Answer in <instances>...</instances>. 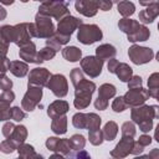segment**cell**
<instances>
[{"instance_id": "obj_18", "label": "cell", "mask_w": 159, "mask_h": 159, "mask_svg": "<svg viewBox=\"0 0 159 159\" xmlns=\"http://www.w3.org/2000/svg\"><path fill=\"white\" fill-rule=\"evenodd\" d=\"M159 15V4L158 1H153L150 5L147 6L145 10L139 12V21L143 24H152Z\"/></svg>"}, {"instance_id": "obj_24", "label": "cell", "mask_w": 159, "mask_h": 159, "mask_svg": "<svg viewBox=\"0 0 159 159\" xmlns=\"http://www.w3.org/2000/svg\"><path fill=\"white\" fill-rule=\"evenodd\" d=\"M26 138H27V129H26V127L22 125V124L15 125V128H14L11 135L9 137V139H11L16 145H20V144L25 143Z\"/></svg>"}, {"instance_id": "obj_20", "label": "cell", "mask_w": 159, "mask_h": 159, "mask_svg": "<svg viewBox=\"0 0 159 159\" xmlns=\"http://www.w3.org/2000/svg\"><path fill=\"white\" fill-rule=\"evenodd\" d=\"M92 94L91 92H84V91H80V92H75V101H73V106L77 109H84L89 106L91 99H92Z\"/></svg>"}, {"instance_id": "obj_3", "label": "cell", "mask_w": 159, "mask_h": 159, "mask_svg": "<svg viewBox=\"0 0 159 159\" xmlns=\"http://www.w3.org/2000/svg\"><path fill=\"white\" fill-rule=\"evenodd\" d=\"M103 32L94 24H82L77 31V40L83 45H92L102 40Z\"/></svg>"}, {"instance_id": "obj_57", "label": "cell", "mask_w": 159, "mask_h": 159, "mask_svg": "<svg viewBox=\"0 0 159 159\" xmlns=\"http://www.w3.org/2000/svg\"><path fill=\"white\" fill-rule=\"evenodd\" d=\"M6 15H7V12H6V10L0 5V21L1 20H5V17H6Z\"/></svg>"}, {"instance_id": "obj_4", "label": "cell", "mask_w": 159, "mask_h": 159, "mask_svg": "<svg viewBox=\"0 0 159 159\" xmlns=\"http://www.w3.org/2000/svg\"><path fill=\"white\" fill-rule=\"evenodd\" d=\"M39 12L50 17H55L56 20H61L62 17L70 15V10L65 2L57 1H46L39 6Z\"/></svg>"}, {"instance_id": "obj_44", "label": "cell", "mask_w": 159, "mask_h": 159, "mask_svg": "<svg viewBox=\"0 0 159 159\" xmlns=\"http://www.w3.org/2000/svg\"><path fill=\"white\" fill-rule=\"evenodd\" d=\"M10 67V60L6 57V55L0 53V77L5 76Z\"/></svg>"}, {"instance_id": "obj_2", "label": "cell", "mask_w": 159, "mask_h": 159, "mask_svg": "<svg viewBox=\"0 0 159 159\" xmlns=\"http://www.w3.org/2000/svg\"><path fill=\"white\" fill-rule=\"evenodd\" d=\"M118 27L122 32L127 35V39L129 42H140V41H147L150 36L149 29L138 22L137 20L129 19V17H123L118 21Z\"/></svg>"}, {"instance_id": "obj_51", "label": "cell", "mask_w": 159, "mask_h": 159, "mask_svg": "<svg viewBox=\"0 0 159 159\" xmlns=\"http://www.w3.org/2000/svg\"><path fill=\"white\" fill-rule=\"evenodd\" d=\"M94 107H96V109L104 111V109H107V107H108V101H106V99H103V98L97 97V99L94 101Z\"/></svg>"}, {"instance_id": "obj_8", "label": "cell", "mask_w": 159, "mask_h": 159, "mask_svg": "<svg viewBox=\"0 0 159 159\" xmlns=\"http://www.w3.org/2000/svg\"><path fill=\"white\" fill-rule=\"evenodd\" d=\"M103 62L104 61L99 60L97 56H86L84 58H81V70L91 78H96L102 72Z\"/></svg>"}, {"instance_id": "obj_54", "label": "cell", "mask_w": 159, "mask_h": 159, "mask_svg": "<svg viewBox=\"0 0 159 159\" xmlns=\"http://www.w3.org/2000/svg\"><path fill=\"white\" fill-rule=\"evenodd\" d=\"M143 150H144V147L140 145L138 142H134V143H133V148H132L130 154H133V155H139V154L143 153Z\"/></svg>"}, {"instance_id": "obj_25", "label": "cell", "mask_w": 159, "mask_h": 159, "mask_svg": "<svg viewBox=\"0 0 159 159\" xmlns=\"http://www.w3.org/2000/svg\"><path fill=\"white\" fill-rule=\"evenodd\" d=\"M62 57L68 62H77L82 58V51L76 46H67L62 48Z\"/></svg>"}, {"instance_id": "obj_29", "label": "cell", "mask_w": 159, "mask_h": 159, "mask_svg": "<svg viewBox=\"0 0 159 159\" xmlns=\"http://www.w3.org/2000/svg\"><path fill=\"white\" fill-rule=\"evenodd\" d=\"M158 91H159V73L154 72L149 76L148 80V93L149 97L158 98Z\"/></svg>"}, {"instance_id": "obj_17", "label": "cell", "mask_w": 159, "mask_h": 159, "mask_svg": "<svg viewBox=\"0 0 159 159\" xmlns=\"http://www.w3.org/2000/svg\"><path fill=\"white\" fill-rule=\"evenodd\" d=\"M19 56H20L21 60H24L26 62H30V63H37V65L42 63L41 58L37 55L36 45L32 41H30L29 43H26V45H24V46L20 47Z\"/></svg>"}, {"instance_id": "obj_10", "label": "cell", "mask_w": 159, "mask_h": 159, "mask_svg": "<svg viewBox=\"0 0 159 159\" xmlns=\"http://www.w3.org/2000/svg\"><path fill=\"white\" fill-rule=\"evenodd\" d=\"M123 99H124L127 107L133 108V107H137V106L143 104L147 99H149V93H148V89H145L143 87L130 88L123 96Z\"/></svg>"}, {"instance_id": "obj_34", "label": "cell", "mask_w": 159, "mask_h": 159, "mask_svg": "<svg viewBox=\"0 0 159 159\" xmlns=\"http://www.w3.org/2000/svg\"><path fill=\"white\" fill-rule=\"evenodd\" d=\"M88 139H89V143L93 144V145H101L103 143V140H104L101 129L88 130Z\"/></svg>"}, {"instance_id": "obj_14", "label": "cell", "mask_w": 159, "mask_h": 159, "mask_svg": "<svg viewBox=\"0 0 159 159\" xmlns=\"http://www.w3.org/2000/svg\"><path fill=\"white\" fill-rule=\"evenodd\" d=\"M51 77V73L47 68L45 67H36L32 68L30 71L29 75V81H27V86H40V87H45Z\"/></svg>"}, {"instance_id": "obj_53", "label": "cell", "mask_w": 159, "mask_h": 159, "mask_svg": "<svg viewBox=\"0 0 159 159\" xmlns=\"http://www.w3.org/2000/svg\"><path fill=\"white\" fill-rule=\"evenodd\" d=\"M112 6H113V2H112L111 0H99L98 7H99L102 11H108V10L112 9Z\"/></svg>"}, {"instance_id": "obj_59", "label": "cell", "mask_w": 159, "mask_h": 159, "mask_svg": "<svg viewBox=\"0 0 159 159\" xmlns=\"http://www.w3.org/2000/svg\"><path fill=\"white\" fill-rule=\"evenodd\" d=\"M14 1H15V0H0V2H1L2 5H12Z\"/></svg>"}, {"instance_id": "obj_50", "label": "cell", "mask_w": 159, "mask_h": 159, "mask_svg": "<svg viewBox=\"0 0 159 159\" xmlns=\"http://www.w3.org/2000/svg\"><path fill=\"white\" fill-rule=\"evenodd\" d=\"M14 128H15V124H14V123H11V122H6V123L2 125V130H1V132H2V135H4L5 138H9V137L11 135Z\"/></svg>"}, {"instance_id": "obj_42", "label": "cell", "mask_w": 159, "mask_h": 159, "mask_svg": "<svg viewBox=\"0 0 159 159\" xmlns=\"http://www.w3.org/2000/svg\"><path fill=\"white\" fill-rule=\"evenodd\" d=\"M25 118H26V113L22 111V108L17 106L11 107V119H14L15 122H21Z\"/></svg>"}, {"instance_id": "obj_55", "label": "cell", "mask_w": 159, "mask_h": 159, "mask_svg": "<svg viewBox=\"0 0 159 159\" xmlns=\"http://www.w3.org/2000/svg\"><path fill=\"white\" fill-rule=\"evenodd\" d=\"M118 63H119L118 60H116L114 57H113V58H109V60H108V65H107L108 71H109L111 73H114V70H116V67H117Z\"/></svg>"}, {"instance_id": "obj_12", "label": "cell", "mask_w": 159, "mask_h": 159, "mask_svg": "<svg viewBox=\"0 0 159 159\" xmlns=\"http://www.w3.org/2000/svg\"><path fill=\"white\" fill-rule=\"evenodd\" d=\"M11 41L19 47L31 41V36L27 30V22H20L11 26Z\"/></svg>"}, {"instance_id": "obj_22", "label": "cell", "mask_w": 159, "mask_h": 159, "mask_svg": "<svg viewBox=\"0 0 159 159\" xmlns=\"http://www.w3.org/2000/svg\"><path fill=\"white\" fill-rule=\"evenodd\" d=\"M17 154H19V157L20 158H22V159H36V158H42V155H40V154H37L36 152H35V149H34V147L32 145H30V144H26V143H22V144H20V145H17Z\"/></svg>"}, {"instance_id": "obj_56", "label": "cell", "mask_w": 159, "mask_h": 159, "mask_svg": "<svg viewBox=\"0 0 159 159\" xmlns=\"http://www.w3.org/2000/svg\"><path fill=\"white\" fill-rule=\"evenodd\" d=\"M147 157H149V158H155V159H157V158H159V149H157V148H155V149H153V150H152Z\"/></svg>"}, {"instance_id": "obj_6", "label": "cell", "mask_w": 159, "mask_h": 159, "mask_svg": "<svg viewBox=\"0 0 159 159\" xmlns=\"http://www.w3.org/2000/svg\"><path fill=\"white\" fill-rule=\"evenodd\" d=\"M42 98V87L40 86H27V91L21 99V108L26 112H32L40 103Z\"/></svg>"}, {"instance_id": "obj_39", "label": "cell", "mask_w": 159, "mask_h": 159, "mask_svg": "<svg viewBox=\"0 0 159 159\" xmlns=\"http://www.w3.org/2000/svg\"><path fill=\"white\" fill-rule=\"evenodd\" d=\"M16 149H17V145L11 139H9V138H6L5 140H2L1 144H0V150L2 153H5V154H10V153H12Z\"/></svg>"}, {"instance_id": "obj_28", "label": "cell", "mask_w": 159, "mask_h": 159, "mask_svg": "<svg viewBox=\"0 0 159 159\" xmlns=\"http://www.w3.org/2000/svg\"><path fill=\"white\" fill-rule=\"evenodd\" d=\"M102 134H103V139L104 140H108V142H112L117 134H118V124L113 120H109L104 124L103 129H102Z\"/></svg>"}, {"instance_id": "obj_15", "label": "cell", "mask_w": 159, "mask_h": 159, "mask_svg": "<svg viewBox=\"0 0 159 159\" xmlns=\"http://www.w3.org/2000/svg\"><path fill=\"white\" fill-rule=\"evenodd\" d=\"M99 0H76L75 1V9L77 12L86 17H92L98 11Z\"/></svg>"}, {"instance_id": "obj_38", "label": "cell", "mask_w": 159, "mask_h": 159, "mask_svg": "<svg viewBox=\"0 0 159 159\" xmlns=\"http://www.w3.org/2000/svg\"><path fill=\"white\" fill-rule=\"evenodd\" d=\"M122 137H135V125L134 122H124L122 124Z\"/></svg>"}, {"instance_id": "obj_43", "label": "cell", "mask_w": 159, "mask_h": 159, "mask_svg": "<svg viewBox=\"0 0 159 159\" xmlns=\"http://www.w3.org/2000/svg\"><path fill=\"white\" fill-rule=\"evenodd\" d=\"M48 39H51L52 41H55V42H57L58 45L62 46V45H66V43L70 42L71 36H66V35H62V34H58L57 31H55V34L51 37H48Z\"/></svg>"}, {"instance_id": "obj_21", "label": "cell", "mask_w": 159, "mask_h": 159, "mask_svg": "<svg viewBox=\"0 0 159 159\" xmlns=\"http://www.w3.org/2000/svg\"><path fill=\"white\" fill-rule=\"evenodd\" d=\"M116 53H117V50L111 43H103L96 48V56L102 61L113 58L116 56Z\"/></svg>"}, {"instance_id": "obj_23", "label": "cell", "mask_w": 159, "mask_h": 159, "mask_svg": "<svg viewBox=\"0 0 159 159\" xmlns=\"http://www.w3.org/2000/svg\"><path fill=\"white\" fill-rule=\"evenodd\" d=\"M114 73L117 75V77L122 81V82H128L130 80V77L133 76V70L128 63L124 62H119L114 70Z\"/></svg>"}, {"instance_id": "obj_52", "label": "cell", "mask_w": 159, "mask_h": 159, "mask_svg": "<svg viewBox=\"0 0 159 159\" xmlns=\"http://www.w3.org/2000/svg\"><path fill=\"white\" fill-rule=\"evenodd\" d=\"M137 142H138L140 145H143V147L145 148V147L150 145V143H152V138H150V135H148V134H143V135L139 137V139H138Z\"/></svg>"}, {"instance_id": "obj_40", "label": "cell", "mask_w": 159, "mask_h": 159, "mask_svg": "<svg viewBox=\"0 0 159 159\" xmlns=\"http://www.w3.org/2000/svg\"><path fill=\"white\" fill-rule=\"evenodd\" d=\"M127 108H128V107H127V104H125V102H124V99H123V96H119V97L114 98V101H113V103H112V109H113L114 112L119 113V112L125 111Z\"/></svg>"}, {"instance_id": "obj_26", "label": "cell", "mask_w": 159, "mask_h": 159, "mask_svg": "<svg viewBox=\"0 0 159 159\" xmlns=\"http://www.w3.org/2000/svg\"><path fill=\"white\" fill-rule=\"evenodd\" d=\"M9 71L16 76V77H25L29 72V66L26 62H22V61H11L10 62V67H9Z\"/></svg>"}, {"instance_id": "obj_19", "label": "cell", "mask_w": 159, "mask_h": 159, "mask_svg": "<svg viewBox=\"0 0 159 159\" xmlns=\"http://www.w3.org/2000/svg\"><path fill=\"white\" fill-rule=\"evenodd\" d=\"M70 109V104L66 102V101H62V99H58V101H55L52 102L48 108H47V116L53 119L56 117H60V116H63L68 112Z\"/></svg>"}, {"instance_id": "obj_32", "label": "cell", "mask_w": 159, "mask_h": 159, "mask_svg": "<svg viewBox=\"0 0 159 159\" xmlns=\"http://www.w3.org/2000/svg\"><path fill=\"white\" fill-rule=\"evenodd\" d=\"M102 123V118L96 114V113H87V125L86 129L92 130V129H99Z\"/></svg>"}, {"instance_id": "obj_48", "label": "cell", "mask_w": 159, "mask_h": 159, "mask_svg": "<svg viewBox=\"0 0 159 159\" xmlns=\"http://www.w3.org/2000/svg\"><path fill=\"white\" fill-rule=\"evenodd\" d=\"M0 88L4 89V91H7V89H11L12 88V81L5 75L2 77H0Z\"/></svg>"}, {"instance_id": "obj_37", "label": "cell", "mask_w": 159, "mask_h": 159, "mask_svg": "<svg viewBox=\"0 0 159 159\" xmlns=\"http://www.w3.org/2000/svg\"><path fill=\"white\" fill-rule=\"evenodd\" d=\"M37 55L39 57L41 58V61H48V60H52L55 56H56V51L50 47V46H45L43 48H41L40 51H37Z\"/></svg>"}, {"instance_id": "obj_31", "label": "cell", "mask_w": 159, "mask_h": 159, "mask_svg": "<svg viewBox=\"0 0 159 159\" xmlns=\"http://www.w3.org/2000/svg\"><path fill=\"white\" fill-rule=\"evenodd\" d=\"M116 92H117V89H116V87L112 83H103V84L99 86L98 97L108 101L109 98H112V97L116 96Z\"/></svg>"}, {"instance_id": "obj_11", "label": "cell", "mask_w": 159, "mask_h": 159, "mask_svg": "<svg viewBox=\"0 0 159 159\" xmlns=\"http://www.w3.org/2000/svg\"><path fill=\"white\" fill-rule=\"evenodd\" d=\"M83 24V21L76 16H72L71 14L62 17L58 24H57V29L56 31L58 34H62V35H66V36H71L81 25Z\"/></svg>"}, {"instance_id": "obj_33", "label": "cell", "mask_w": 159, "mask_h": 159, "mask_svg": "<svg viewBox=\"0 0 159 159\" xmlns=\"http://www.w3.org/2000/svg\"><path fill=\"white\" fill-rule=\"evenodd\" d=\"M72 124L77 129H86V125H87V113L78 112V113L73 114Z\"/></svg>"}, {"instance_id": "obj_62", "label": "cell", "mask_w": 159, "mask_h": 159, "mask_svg": "<svg viewBox=\"0 0 159 159\" xmlns=\"http://www.w3.org/2000/svg\"><path fill=\"white\" fill-rule=\"evenodd\" d=\"M111 1H112V2H113V4H118V2H119V1H120V0H111Z\"/></svg>"}, {"instance_id": "obj_60", "label": "cell", "mask_w": 159, "mask_h": 159, "mask_svg": "<svg viewBox=\"0 0 159 159\" xmlns=\"http://www.w3.org/2000/svg\"><path fill=\"white\" fill-rule=\"evenodd\" d=\"M51 158H60V159H61V158H63V155H62L61 153H56V152H55V154H52Z\"/></svg>"}, {"instance_id": "obj_47", "label": "cell", "mask_w": 159, "mask_h": 159, "mask_svg": "<svg viewBox=\"0 0 159 159\" xmlns=\"http://www.w3.org/2000/svg\"><path fill=\"white\" fill-rule=\"evenodd\" d=\"M127 83H128V89L142 87V77L140 76H132Z\"/></svg>"}, {"instance_id": "obj_46", "label": "cell", "mask_w": 159, "mask_h": 159, "mask_svg": "<svg viewBox=\"0 0 159 159\" xmlns=\"http://www.w3.org/2000/svg\"><path fill=\"white\" fill-rule=\"evenodd\" d=\"M9 41L6 40V37L4 36L1 29H0V53L1 55H6L9 51Z\"/></svg>"}, {"instance_id": "obj_58", "label": "cell", "mask_w": 159, "mask_h": 159, "mask_svg": "<svg viewBox=\"0 0 159 159\" xmlns=\"http://www.w3.org/2000/svg\"><path fill=\"white\" fill-rule=\"evenodd\" d=\"M153 1H155V0H139V4H140L142 6H148V5H150Z\"/></svg>"}, {"instance_id": "obj_7", "label": "cell", "mask_w": 159, "mask_h": 159, "mask_svg": "<svg viewBox=\"0 0 159 159\" xmlns=\"http://www.w3.org/2000/svg\"><path fill=\"white\" fill-rule=\"evenodd\" d=\"M128 56H129V60L134 65H144V63H148L153 60L154 51L149 47H144V46H139V45H132L128 50Z\"/></svg>"}, {"instance_id": "obj_1", "label": "cell", "mask_w": 159, "mask_h": 159, "mask_svg": "<svg viewBox=\"0 0 159 159\" xmlns=\"http://www.w3.org/2000/svg\"><path fill=\"white\" fill-rule=\"evenodd\" d=\"M159 117V107L158 106H147L140 104L133 107L130 111L132 120L139 125V130L143 133H148L153 129V120Z\"/></svg>"}, {"instance_id": "obj_64", "label": "cell", "mask_w": 159, "mask_h": 159, "mask_svg": "<svg viewBox=\"0 0 159 159\" xmlns=\"http://www.w3.org/2000/svg\"><path fill=\"white\" fill-rule=\"evenodd\" d=\"M20 1H21V2H27L29 0H20Z\"/></svg>"}, {"instance_id": "obj_16", "label": "cell", "mask_w": 159, "mask_h": 159, "mask_svg": "<svg viewBox=\"0 0 159 159\" xmlns=\"http://www.w3.org/2000/svg\"><path fill=\"white\" fill-rule=\"evenodd\" d=\"M133 138L130 137H122V139L119 140V143L114 147V149H112L111 152V157L120 159V158H125L127 155L130 154L132 148H133Z\"/></svg>"}, {"instance_id": "obj_5", "label": "cell", "mask_w": 159, "mask_h": 159, "mask_svg": "<svg viewBox=\"0 0 159 159\" xmlns=\"http://www.w3.org/2000/svg\"><path fill=\"white\" fill-rule=\"evenodd\" d=\"M34 24H35V27H36V37L37 39H48L56 31L51 17L46 16V15H42L40 12L36 14Z\"/></svg>"}, {"instance_id": "obj_27", "label": "cell", "mask_w": 159, "mask_h": 159, "mask_svg": "<svg viewBox=\"0 0 159 159\" xmlns=\"http://www.w3.org/2000/svg\"><path fill=\"white\" fill-rule=\"evenodd\" d=\"M51 130L58 135L65 134L67 132V117L63 114V116L53 118V120L51 123Z\"/></svg>"}, {"instance_id": "obj_63", "label": "cell", "mask_w": 159, "mask_h": 159, "mask_svg": "<svg viewBox=\"0 0 159 159\" xmlns=\"http://www.w3.org/2000/svg\"><path fill=\"white\" fill-rule=\"evenodd\" d=\"M34 1H40V2H41V4H42V2H46V1H47V0H34Z\"/></svg>"}, {"instance_id": "obj_49", "label": "cell", "mask_w": 159, "mask_h": 159, "mask_svg": "<svg viewBox=\"0 0 159 159\" xmlns=\"http://www.w3.org/2000/svg\"><path fill=\"white\" fill-rule=\"evenodd\" d=\"M0 99H1V101H5V102H7V103H12L14 99H15V93H14L11 89L4 91V92L0 94Z\"/></svg>"}, {"instance_id": "obj_41", "label": "cell", "mask_w": 159, "mask_h": 159, "mask_svg": "<svg viewBox=\"0 0 159 159\" xmlns=\"http://www.w3.org/2000/svg\"><path fill=\"white\" fill-rule=\"evenodd\" d=\"M70 78H71L72 84H73V86H76L81 80H83V78H84L82 70H81L80 67H75V68L71 71V73H70Z\"/></svg>"}, {"instance_id": "obj_61", "label": "cell", "mask_w": 159, "mask_h": 159, "mask_svg": "<svg viewBox=\"0 0 159 159\" xmlns=\"http://www.w3.org/2000/svg\"><path fill=\"white\" fill-rule=\"evenodd\" d=\"M47 1H57V2H65L66 0H47Z\"/></svg>"}, {"instance_id": "obj_36", "label": "cell", "mask_w": 159, "mask_h": 159, "mask_svg": "<svg viewBox=\"0 0 159 159\" xmlns=\"http://www.w3.org/2000/svg\"><path fill=\"white\" fill-rule=\"evenodd\" d=\"M11 103H7L5 101L0 99V122L9 120L11 118Z\"/></svg>"}, {"instance_id": "obj_30", "label": "cell", "mask_w": 159, "mask_h": 159, "mask_svg": "<svg viewBox=\"0 0 159 159\" xmlns=\"http://www.w3.org/2000/svg\"><path fill=\"white\" fill-rule=\"evenodd\" d=\"M135 11V5L132 1L128 0H123L118 2V12L123 16V17H129L134 14Z\"/></svg>"}, {"instance_id": "obj_13", "label": "cell", "mask_w": 159, "mask_h": 159, "mask_svg": "<svg viewBox=\"0 0 159 159\" xmlns=\"http://www.w3.org/2000/svg\"><path fill=\"white\" fill-rule=\"evenodd\" d=\"M46 148L51 152L61 153L63 157H66L72 149L70 138H57V137H48L46 139Z\"/></svg>"}, {"instance_id": "obj_35", "label": "cell", "mask_w": 159, "mask_h": 159, "mask_svg": "<svg viewBox=\"0 0 159 159\" xmlns=\"http://www.w3.org/2000/svg\"><path fill=\"white\" fill-rule=\"evenodd\" d=\"M70 142H71V145H72V149L73 150L83 149L84 145H86V138L82 134H73L70 138Z\"/></svg>"}, {"instance_id": "obj_9", "label": "cell", "mask_w": 159, "mask_h": 159, "mask_svg": "<svg viewBox=\"0 0 159 159\" xmlns=\"http://www.w3.org/2000/svg\"><path fill=\"white\" fill-rule=\"evenodd\" d=\"M46 87L58 98H62L65 97L67 93H68V83H67V80L63 75L61 73H55V75H51Z\"/></svg>"}, {"instance_id": "obj_45", "label": "cell", "mask_w": 159, "mask_h": 159, "mask_svg": "<svg viewBox=\"0 0 159 159\" xmlns=\"http://www.w3.org/2000/svg\"><path fill=\"white\" fill-rule=\"evenodd\" d=\"M66 157L67 158H77V159H87V158H89V154L86 150L80 149V150H71Z\"/></svg>"}]
</instances>
